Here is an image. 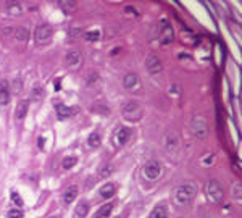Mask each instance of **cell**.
I'll return each instance as SVG.
<instances>
[{
	"mask_svg": "<svg viewBox=\"0 0 242 218\" xmlns=\"http://www.w3.org/2000/svg\"><path fill=\"white\" fill-rule=\"evenodd\" d=\"M126 11H128V13H133L134 16H137V11L134 10V8H131V7H126Z\"/></svg>",
	"mask_w": 242,
	"mask_h": 218,
	"instance_id": "32",
	"label": "cell"
},
{
	"mask_svg": "<svg viewBox=\"0 0 242 218\" xmlns=\"http://www.w3.org/2000/svg\"><path fill=\"white\" fill-rule=\"evenodd\" d=\"M100 142H102L100 134H98V132H91V136H89V146L91 147H98Z\"/></svg>",
	"mask_w": 242,
	"mask_h": 218,
	"instance_id": "24",
	"label": "cell"
},
{
	"mask_svg": "<svg viewBox=\"0 0 242 218\" xmlns=\"http://www.w3.org/2000/svg\"><path fill=\"white\" fill-rule=\"evenodd\" d=\"M195 192H197V188L195 184L192 183H187V184H182L179 188L174 189V194H173V200L178 205H184V204L190 202V200L195 197Z\"/></svg>",
	"mask_w": 242,
	"mask_h": 218,
	"instance_id": "1",
	"label": "cell"
},
{
	"mask_svg": "<svg viewBox=\"0 0 242 218\" xmlns=\"http://www.w3.org/2000/svg\"><path fill=\"white\" fill-rule=\"evenodd\" d=\"M78 186H69V188H66V191H65V194H63V202L65 204H71L73 200L78 197Z\"/></svg>",
	"mask_w": 242,
	"mask_h": 218,
	"instance_id": "14",
	"label": "cell"
},
{
	"mask_svg": "<svg viewBox=\"0 0 242 218\" xmlns=\"http://www.w3.org/2000/svg\"><path fill=\"white\" fill-rule=\"evenodd\" d=\"M39 147L44 149V137H39Z\"/></svg>",
	"mask_w": 242,
	"mask_h": 218,
	"instance_id": "34",
	"label": "cell"
},
{
	"mask_svg": "<svg viewBox=\"0 0 242 218\" xmlns=\"http://www.w3.org/2000/svg\"><path fill=\"white\" fill-rule=\"evenodd\" d=\"M13 202L18 204V205H23V199H21L18 194H13Z\"/></svg>",
	"mask_w": 242,
	"mask_h": 218,
	"instance_id": "31",
	"label": "cell"
},
{
	"mask_svg": "<svg viewBox=\"0 0 242 218\" xmlns=\"http://www.w3.org/2000/svg\"><path fill=\"white\" fill-rule=\"evenodd\" d=\"M234 199H241V186H234Z\"/></svg>",
	"mask_w": 242,
	"mask_h": 218,
	"instance_id": "30",
	"label": "cell"
},
{
	"mask_svg": "<svg viewBox=\"0 0 242 218\" xmlns=\"http://www.w3.org/2000/svg\"><path fill=\"white\" fill-rule=\"evenodd\" d=\"M87 212H89V204L84 202V200H81V202L78 204V207H76V215L82 218V217L87 215Z\"/></svg>",
	"mask_w": 242,
	"mask_h": 218,
	"instance_id": "21",
	"label": "cell"
},
{
	"mask_svg": "<svg viewBox=\"0 0 242 218\" xmlns=\"http://www.w3.org/2000/svg\"><path fill=\"white\" fill-rule=\"evenodd\" d=\"M7 218H23V210H19V208H12V210H8Z\"/></svg>",
	"mask_w": 242,
	"mask_h": 218,
	"instance_id": "27",
	"label": "cell"
},
{
	"mask_svg": "<svg viewBox=\"0 0 242 218\" xmlns=\"http://www.w3.org/2000/svg\"><path fill=\"white\" fill-rule=\"evenodd\" d=\"M207 197L210 202L213 204H221L224 199V191L223 188H221V184H219L218 181H210L207 184Z\"/></svg>",
	"mask_w": 242,
	"mask_h": 218,
	"instance_id": "2",
	"label": "cell"
},
{
	"mask_svg": "<svg viewBox=\"0 0 242 218\" xmlns=\"http://www.w3.org/2000/svg\"><path fill=\"white\" fill-rule=\"evenodd\" d=\"M81 61V53L78 50H71L66 53V65L68 66H76Z\"/></svg>",
	"mask_w": 242,
	"mask_h": 218,
	"instance_id": "15",
	"label": "cell"
},
{
	"mask_svg": "<svg viewBox=\"0 0 242 218\" xmlns=\"http://www.w3.org/2000/svg\"><path fill=\"white\" fill-rule=\"evenodd\" d=\"M76 163H78V158H76V157H66V158H63V168L65 170L73 168Z\"/></svg>",
	"mask_w": 242,
	"mask_h": 218,
	"instance_id": "25",
	"label": "cell"
},
{
	"mask_svg": "<svg viewBox=\"0 0 242 218\" xmlns=\"http://www.w3.org/2000/svg\"><path fill=\"white\" fill-rule=\"evenodd\" d=\"M111 210H113V205H111V204H107V205L100 207V210H97V213H95L94 218H108L110 213H111Z\"/></svg>",
	"mask_w": 242,
	"mask_h": 218,
	"instance_id": "19",
	"label": "cell"
},
{
	"mask_svg": "<svg viewBox=\"0 0 242 218\" xmlns=\"http://www.w3.org/2000/svg\"><path fill=\"white\" fill-rule=\"evenodd\" d=\"M121 113H123L124 120H128V121H139L140 118H142V108H140V105L136 103V102H128V103H124Z\"/></svg>",
	"mask_w": 242,
	"mask_h": 218,
	"instance_id": "3",
	"label": "cell"
},
{
	"mask_svg": "<svg viewBox=\"0 0 242 218\" xmlns=\"http://www.w3.org/2000/svg\"><path fill=\"white\" fill-rule=\"evenodd\" d=\"M15 39L19 42H28V39H29V29L24 26H19L15 29Z\"/></svg>",
	"mask_w": 242,
	"mask_h": 218,
	"instance_id": "16",
	"label": "cell"
},
{
	"mask_svg": "<svg viewBox=\"0 0 242 218\" xmlns=\"http://www.w3.org/2000/svg\"><path fill=\"white\" fill-rule=\"evenodd\" d=\"M120 52H121V49H120V47H116V49H113L111 52H110V55H116V53H120Z\"/></svg>",
	"mask_w": 242,
	"mask_h": 218,
	"instance_id": "33",
	"label": "cell"
},
{
	"mask_svg": "<svg viewBox=\"0 0 242 218\" xmlns=\"http://www.w3.org/2000/svg\"><path fill=\"white\" fill-rule=\"evenodd\" d=\"M160 173H162V166H160V163L157 162V160H150V162L145 163V166H144L145 178H148V179H157V178L160 176Z\"/></svg>",
	"mask_w": 242,
	"mask_h": 218,
	"instance_id": "5",
	"label": "cell"
},
{
	"mask_svg": "<svg viewBox=\"0 0 242 218\" xmlns=\"http://www.w3.org/2000/svg\"><path fill=\"white\" fill-rule=\"evenodd\" d=\"M108 173H111V166H105V168L102 170V173H100V178H105Z\"/></svg>",
	"mask_w": 242,
	"mask_h": 218,
	"instance_id": "29",
	"label": "cell"
},
{
	"mask_svg": "<svg viewBox=\"0 0 242 218\" xmlns=\"http://www.w3.org/2000/svg\"><path fill=\"white\" fill-rule=\"evenodd\" d=\"M31 97H32V100H41L42 95H44V90H42V87H34V89L31 90Z\"/></svg>",
	"mask_w": 242,
	"mask_h": 218,
	"instance_id": "26",
	"label": "cell"
},
{
	"mask_svg": "<svg viewBox=\"0 0 242 218\" xmlns=\"http://www.w3.org/2000/svg\"><path fill=\"white\" fill-rule=\"evenodd\" d=\"M28 110H29V100H28V99L19 100L18 107H16V120H23V118L26 117Z\"/></svg>",
	"mask_w": 242,
	"mask_h": 218,
	"instance_id": "12",
	"label": "cell"
},
{
	"mask_svg": "<svg viewBox=\"0 0 242 218\" xmlns=\"http://www.w3.org/2000/svg\"><path fill=\"white\" fill-rule=\"evenodd\" d=\"M137 76L134 75V73H128V75L124 76V79H123V84H124L126 89H133V87L137 86Z\"/></svg>",
	"mask_w": 242,
	"mask_h": 218,
	"instance_id": "18",
	"label": "cell"
},
{
	"mask_svg": "<svg viewBox=\"0 0 242 218\" xmlns=\"http://www.w3.org/2000/svg\"><path fill=\"white\" fill-rule=\"evenodd\" d=\"M145 66H147L148 73H152V75H158V73H162V70H163L162 61H160L155 55H148L147 58H145Z\"/></svg>",
	"mask_w": 242,
	"mask_h": 218,
	"instance_id": "6",
	"label": "cell"
},
{
	"mask_svg": "<svg viewBox=\"0 0 242 218\" xmlns=\"http://www.w3.org/2000/svg\"><path fill=\"white\" fill-rule=\"evenodd\" d=\"M173 41H174V29L170 24H165V28L162 29V34H160V42L163 45H168Z\"/></svg>",
	"mask_w": 242,
	"mask_h": 218,
	"instance_id": "9",
	"label": "cell"
},
{
	"mask_svg": "<svg viewBox=\"0 0 242 218\" xmlns=\"http://www.w3.org/2000/svg\"><path fill=\"white\" fill-rule=\"evenodd\" d=\"M84 39L89 42H97L100 39V31H87L84 32Z\"/></svg>",
	"mask_w": 242,
	"mask_h": 218,
	"instance_id": "23",
	"label": "cell"
},
{
	"mask_svg": "<svg viewBox=\"0 0 242 218\" xmlns=\"http://www.w3.org/2000/svg\"><path fill=\"white\" fill-rule=\"evenodd\" d=\"M192 131L197 137H205L207 134V124H205V120L200 117H195L192 120Z\"/></svg>",
	"mask_w": 242,
	"mask_h": 218,
	"instance_id": "8",
	"label": "cell"
},
{
	"mask_svg": "<svg viewBox=\"0 0 242 218\" xmlns=\"http://www.w3.org/2000/svg\"><path fill=\"white\" fill-rule=\"evenodd\" d=\"M52 28L49 26V24H41V26H37V29H36L34 32V39L37 44H49L50 41H52Z\"/></svg>",
	"mask_w": 242,
	"mask_h": 218,
	"instance_id": "4",
	"label": "cell"
},
{
	"mask_svg": "<svg viewBox=\"0 0 242 218\" xmlns=\"http://www.w3.org/2000/svg\"><path fill=\"white\" fill-rule=\"evenodd\" d=\"M58 3H60V8L63 10L65 15H71L73 11L78 8V2L76 0H60Z\"/></svg>",
	"mask_w": 242,
	"mask_h": 218,
	"instance_id": "11",
	"label": "cell"
},
{
	"mask_svg": "<svg viewBox=\"0 0 242 218\" xmlns=\"http://www.w3.org/2000/svg\"><path fill=\"white\" fill-rule=\"evenodd\" d=\"M5 10H7V13L10 16H19L21 15V11H23V8H21L19 2H7Z\"/></svg>",
	"mask_w": 242,
	"mask_h": 218,
	"instance_id": "13",
	"label": "cell"
},
{
	"mask_svg": "<svg viewBox=\"0 0 242 218\" xmlns=\"http://www.w3.org/2000/svg\"><path fill=\"white\" fill-rule=\"evenodd\" d=\"M150 218H168V210L166 207H157L155 210L150 213Z\"/></svg>",
	"mask_w": 242,
	"mask_h": 218,
	"instance_id": "22",
	"label": "cell"
},
{
	"mask_svg": "<svg viewBox=\"0 0 242 218\" xmlns=\"http://www.w3.org/2000/svg\"><path fill=\"white\" fill-rule=\"evenodd\" d=\"M71 113H73V110L69 108V107H66V105H58L57 107V115H58L60 120H65V118L71 117Z\"/></svg>",
	"mask_w": 242,
	"mask_h": 218,
	"instance_id": "20",
	"label": "cell"
},
{
	"mask_svg": "<svg viewBox=\"0 0 242 218\" xmlns=\"http://www.w3.org/2000/svg\"><path fill=\"white\" fill-rule=\"evenodd\" d=\"M50 218H58V217H50Z\"/></svg>",
	"mask_w": 242,
	"mask_h": 218,
	"instance_id": "35",
	"label": "cell"
},
{
	"mask_svg": "<svg viewBox=\"0 0 242 218\" xmlns=\"http://www.w3.org/2000/svg\"><path fill=\"white\" fill-rule=\"evenodd\" d=\"M113 194H115V184H111V183L103 184L102 188L98 189V196L103 197V199H108V197H111Z\"/></svg>",
	"mask_w": 242,
	"mask_h": 218,
	"instance_id": "17",
	"label": "cell"
},
{
	"mask_svg": "<svg viewBox=\"0 0 242 218\" xmlns=\"http://www.w3.org/2000/svg\"><path fill=\"white\" fill-rule=\"evenodd\" d=\"M10 97H12V90L10 86L5 79H0V105L5 107L10 103Z\"/></svg>",
	"mask_w": 242,
	"mask_h": 218,
	"instance_id": "7",
	"label": "cell"
},
{
	"mask_svg": "<svg viewBox=\"0 0 242 218\" xmlns=\"http://www.w3.org/2000/svg\"><path fill=\"white\" fill-rule=\"evenodd\" d=\"M12 90L15 94H19V92L23 90V83H21V79H15V81H13V89Z\"/></svg>",
	"mask_w": 242,
	"mask_h": 218,
	"instance_id": "28",
	"label": "cell"
},
{
	"mask_svg": "<svg viewBox=\"0 0 242 218\" xmlns=\"http://www.w3.org/2000/svg\"><path fill=\"white\" fill-rule=\"evenodd\" d=\"M129 136H131V131H129L128 128H120L116 132V137H115V142H116V146H124L126 142H128Z\"/></svg>",
	"mask_w": 242,
	"mask_h": 218,
	"instance_id": "10",
	"label": "cell"
}]
</instances>
